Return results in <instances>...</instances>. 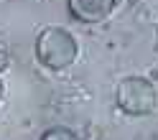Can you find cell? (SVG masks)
<instances>
[{"label":"cell","mask_w":158,"mask_h":140,"mask_svg":"<svg viewBox=\"0 0 158 140\" xmlns=\"http://www.w3.org/2000/svg\"><path fill=\"white\" fill-rule=\"evenodd\" d=\"M77 54H79L77 38L66 28L48 26L36 38V59L48 69H56L59 72V69L72 66L77 61Z\"/></svg>","instance_id":"obj_1"},{"label":"cell","mask_w":158,"mask_h":140,"mask_svg":"<svg viewBox=\"0 0 158 140\" xmlns=\"http://www.w3.org/2000/svg\"><path fill=\"white\" fill-rule=\"evenodd\" d=\"M41 140H79V135L72 133L69 127H48L41 135Z\"/></svg>","instance_id":"obj_4"},{"label":"cell","mask_w":158,"mask_h":140,"mask_svg":"<svg viewBox=\"0 0 158 140\" xmlns=\"http://www.w3.org/2000/svg\"><path fill=\"white\" fill-rule=\"evenodd\" d=\"M66 5L79 23H102L115 10V0H66Z\"/></svg>","instance_id":"obj_3"},{"label":"cell","mask_w":158,"mask_h":140,"mask_svg":"<svg viewBox=\"0 0 158 140\" xmlns=\"http://www.w3.org/2000/svg\"><path fill=\"white\" fill-rule=\"evenodd\" d=\"M0 99H3V82H0Z\"/></svg>","instance_id":"obj_5"},{"label":"cell","mask_w":158,"mask_h":140,"mask_svg":"<svg viewBox=\"0 0 158 140\" xmlns=\"http://www.w3.org/2000/svg\"><path fill=\"white\" fill-rule=\"evenodd\" d=\"M115 102L125 115L145 117L158 105V92L151 79L145 76H125L115 89Z\"/></svg>","instance_id":"obj_2"}]
</instances>
